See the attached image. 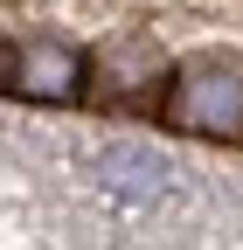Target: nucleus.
<instances>
[{"instance_id": "f257e3e1", "label": "nucleus", "mask_w": 243, "mask_h": 250, "mask_svg": "<svg viewBox=\"0 0 243 250\" xmlns=\"http://www.w3.org/2000/svg\"><path fill=\"white\" fill-rule=\"evenodd\" d=\"M160 118L202 139H243V56L202 49L188 62H174V90Z\"/></svg>"}, {"instance_id": "39448f33", "label": "nucleus", "mask_w": 243, "mask_h": 250, "mask_svg": "<svg viewBox=\"0 0 243 250\" xmlns=\"http://www.w3.org/2000/svg\"><path fill=\"white\" fill-rule=\"evenodd\" d=\"M14 62H21V49H14V42H0V90H14Z\"/></svg>"}, {"instance_id": "20e7f679", "label": "nucleus", "mask_w": 243, "mask_h": 250, "mask_svg": "<svg viewBox=\"0 0 243 250\" xmlns=\"http://www.w3.org/2000/svg\"><path fill=\"white\" fill-rule=\"evenodd\" d=\"M98 181L118 188V195H132V202H153L167 188V160L153 146H104L98 153Z\"/></svg>"}, {"instance_id": "7ed1b4c3", "label": "nucleus", "mask_w": 243, "mask_h": 250, "mask_svg": "<svg viewBox=\"0 0 243 250\" xmlns=\"http://www.w3.org/2000/svg\"><path fill=\"white\" fill-rule=\"evenodd\" d=\"M14 90L21 98H35V104H70L90 90V56H77L70 42H28L21 62H14Z\"/></svg>"}, {"instance_id": "f03ea898", "label": "nucleus", "mask_w": 243, "mask_h": 250, "mask_svg": "<svg viewBox=\"0 0 243 250\" xmlns=\"http://www.w3.org/2000/svg\"><path fill=\"white\" fill-rule=\"evenodd\" d=\"M167 90H174V70L153 42L139 35H118L90 56V104H118V111H167Z\"/></svg>"}]
</instances>
